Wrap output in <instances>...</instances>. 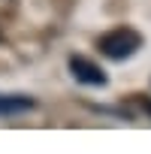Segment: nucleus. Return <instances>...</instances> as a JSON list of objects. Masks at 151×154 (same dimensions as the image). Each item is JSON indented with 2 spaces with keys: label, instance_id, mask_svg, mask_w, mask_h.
<instances>
[{
  "label": "nucleus",
  "instance_id": "1",
  "mask_svg": "<svg viewBox=\"0 0 151 154\" xmlns=\"http://www.w3.org/2000/svg\"><path fill=\"white\" fill-rule=\"evenodd\" d=\"M97 48L103 51V57L121 63V60L133 57V54L142 48V36H139L133 27H115V30H109V33H103V36L97 39Z\"/></svg>",
  "mask_w": 151,
  "mask_h": 154
},
{
  "label": "nucleus",
  "instance_id": "2",
  "mask_svg": "<svg viewBox=\"0 0 151 154\" xmlns=\"http://www.w3.org/2000/svg\"><path fill=\"white\" fill-rule=\"evenodd\" d=\"M69 72H72L76 82L91 85V88H106V85H109L106 72H103L94 60H88V57H82V54H72V57H69Z\"/></svg>",
  "mask_w": 151,
  "mask_h": 154
},
{
  "label": "nucleus",
  "instance_id": "3",
  "mask_svg": "<svg viewBox=\"0 0 151 154\" xmlns=\"http://www.w3.org/2000/svg\"><path fill=\"white\" fill-rule=\"evenodd\" d=\"M36 106L33 97H24V94H9V97H0V115L9 118V115H24Z\"/></svg>",
  "mask_w": 151,
  "mask_h": 154
},
{
  "label": "nucleus",
  "instance_id": "4",
  "mask_svg": "<svg viewBox=\"0 0 151 154\" xmlns=\"http://www.w3.org/2000/svg\"><path fill=\"white\" fill-rule=\"evenodd\" d=\"M145 112H148V115H151V103H145Z\"/></svg>",
  "mask_w": 151,
  "mask_h": 154
},
{
  "label": "nucleus",
  "instance_id": "5",
  "mask_svg": "<svg viewBox=\"0 0 151 154\" xmlns=\"http://www.w3.org/2000/svg\"><path fill=\"white\" fill-rule=\"evenodd\" d=\"M0 39H3V33H0Z\"/></svg>",
  "mask_w": 151,
  "mask_h": 154
}]
</instances>
